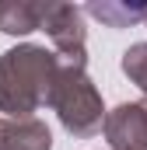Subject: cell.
I'll list each match as a JSON object with an SVG mask.
<instances>
[{"label": "cell", "mask_w": 147, "mask_h": 150, "mask_svg": "<svg viewBox=\"0 0 147 150\" xmlns=\"http://www.w3.org/2000/svg\"><path fill=\"white\" fill-rule=\"evenodd\" d=\"M49 126L39 119H0V150H49Z\"/></svg>", "instance_id": "obj_5"}, {"label": "cell", "mask_w": 147, "mask_h": 150, "mask_svg": "<svg viewBox=\"0 0 147 150\" xmlns=\"http://www.w3.org/2000/svg\"><path fill=\"white\" fill-rule=\"evenodd\" d=\"M46 105L56 108L60 122L74 136H95L105 122V105H102V94L95 91L91 77L84 74V67H74V63H63V59H60V70H56V80L49 87Z\"/></svg>", "instance_id": "obj_2"}, {"label": "cell", "mask_w": 147, "mask_h": 150, "mask_svg": "<svg viewBox=\"0 0 147 150\" xmlns=\"http://www.w3.org/2000/svg\"><path fill=\"white\" fill-rule=\"evenodd\" d=\"M88 11H91L102 25H109V28H130V25H137V21L147 18V4H112V0H95V4H88Z\"/></svg>", "instance_id": "obj_7"}, {"label": "cell", "mask_w": 147, "mask_h": 150, "mask_svg": "<svg viewBox=\"0 0 147 150\" xmlns=\"http://www.w3.org/2000/svg\"><path fill=\"white\" fill-rule=\"evenodd\" d=\"M112 150H147V98L126 101L102 122Z\"/></svg>", "instance_id": "obj_4"}, {"label": "cell", "mask_w": 147, "mask_h": 150, "mask_svg": "<svg viewBox=\"0 0 147 150\" xmlns=\"http://www.w3.org/2000/svg\"><path fill=\"white\" fill-rule=\"evenodd\" d=\"M42 28L49 32L53 45H56V56L63 63H74V67L88 63L84 59V14H81V7H74V4H49Z\"/></svg>", "instance_id": "obj_3"}, {"label": "cell", "mask_w": 147, "mask_h": 150, "mask_svg": "<svg viewBox=\"0 0 147 150\" xmlns=\"http://www.w3.org/2000/svg\"><path fill=\"white\" fill-rule=\"evenodd\" d=\"M123 74H126V77L147 94V42L130 45V49L123 52Z\"/></svg>", "instance_id": "obj_8"}, {"label": "cell", "mask_w": 147, "mask_h": 150, "mask_svg": "<svg viewBox=\"0 0 147 150\" xmlns=\"http://www.w3.org/2000/svg\"><path fill=\"white\" fill-rule=\"evenodd\" d=\"M60 59L42 45H18L0 56V112L11 119H32L49 101Z\"/></svg>", "instance_id": "obj_1"}, {"label": "cell", "mask_w": 147, "mask_h": 150, "mask_svg": "<svg viewBox=\"0 0 147 150\" xmlns=\"http://www.w3.org/2000/svg\"><path fill=\"white\" fill-rule=\"evenodd\" d=\"M144 21H147V18H144Z\"/></svg>", "instance_id": "obj_9"}, {"label": "cell", "mask_w": 147, "mask_h": 150, "mask_svg": "<svg viewBox=\"0 0 147 150\" xmlns=\"http://www.w3.org/2000/svg\"><path fill=\"white\" fill-rule=\"evenodd\" d=\"M53 0H4L0 4V32L7 35H28L42 28L46 11Z\"/></svg>", "instance_id": "obj_6"}]
</instances>
